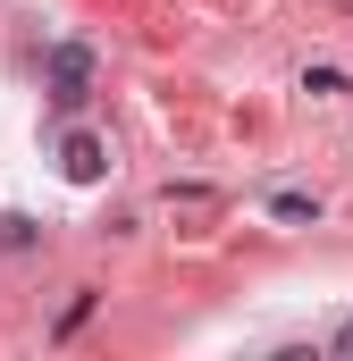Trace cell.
<instances>
[{
    "label": "cell",
    "instance_id": "cell-6",
    "mask_svg": "<svg viewBox=\"0 0 353 361\" xmlns=\"http://www.w3.org/2000/svg\"><path fill=\"white\" fill-rule=\"evenodd\" d=\"M328 353H353V319H345V328H337V336H328Z\"/></svg>",
    "mask_w": 353,
    "mask_h": 361
},
{
    "label": "cell",
    "instance_id": "cell-4",
    "mask_svg": "<svg viewBox=\"0 0 353 361\" xmlns=\"http://www.w3.org/2000/svg\"><path fill=\"white\" fill-rule=\"evenodd\" d=\"M92 319V286H76V302H68V311H59V336H76V328H85Z\"/></svg>",
    "mask_w": 353,
    "mask_h": 361
},
{
    "label": "cell",
    "instance_id": "cell-5",
    "mask_svg": "<svg viewBox=\"0 0 353 361\" xmlns=\"http://www.w3.org/2000/svg\"><path fill=\"white\" fill-rule=\"evenodd\" d=\"M0 244H17V252H25V244H34V219H25V210H8V219H0Z\"/></svg>",
    "mask_w": 353,
    "mask_h": 361
},
{
    "label": "cell",
    "instance_id": "cell-2",
    "mask_svg": "<svg viewBox=\"0 0 353 361\" xmlns=\"http://www.w3.org/2000/svg\"><path fill=\"white\" fill-rule=\"evenodd\" d=\"M59 169L76 185H101L109 177V143H101V135H68V143H59Z\"/></svg>",
    "mask_w": 353,
    "mask_h": 361
},
{
    "label": "cell",
    "instance_id": "cell-3",
    "mask_svg": "<svg viewBox=\"0 0 353 361\" xmlns=\"http://www.w3.org/2000/svg\"><path fill=\"white\" fill-rule=\"evenodd\" d=\"M269 210H277V219H286V227H303V219H320V193H277V202H269Z\"/></svg>",
    "mask_w": 353,
    "mask_h": 361
},
{
    "label": "cell",
    "instance_id": "cell-1",
    "mask_svg": "<svg viewBox=\"0 0 353 361\" xmlns=\"http://www.w3.org/2000/svg\"><path fill=\"white\" fill-rule=\"evenodd\" d=\"M42 92H51V109H85V101H92V51H85V42H51Z\"/></svg>",
    "mask_w": 353,
    "mask_h": 361
}]
</instances>
